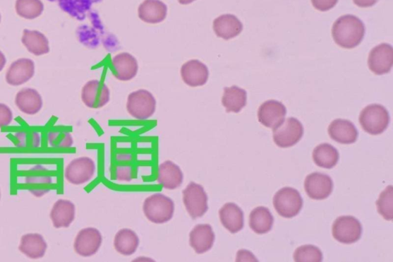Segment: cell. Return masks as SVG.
Here are the masks:
<instances>
[{
	"mask_svg": "<svg viewBox=\"0 0 393 262\" xmlns=\"http://www.w3.org/2000/svg\"><path fill=\"white\" fill-rule=\"evenodd\" d=\"M365 32L363 21L353 15H346L334 23L332 35L337 44L345 49L360 45Z\"/></svg>",
	"mask_w": 393,
	"mask_h": 262,
	"instance_id": "obj_1",
	"label": "cell"
},
{
	"mask_svg": "<svg viewBox=\"0 0 393 262\" xmlns=\"http://www.w3.org/2000/svg\"><path fill=\"white\" fill-rule=\"evenodd\" d=\"M176 206L173 200L162 193L147 197L143 204V213L151 222L164 224L172 220Z\"/></svg>",
	"mask_w": 393,
	"mask_h": 262,
	"instance_id": "obj_2",
	"label": "cell"
},
{
	"mask_svg": "<svg viewBox=\"0 0 393 262\" xmlns=\"http://www.w3.org/2000/svg\"><path fill=\"white\" fill-rule=\"evenodd\" d=\"M390 121L387 109L379 104H372L363 109L360 124L365 132L378 136L385 132Z\"/></svg>",
	"mask_w": 393,
	"mask_h": 262,
	"instance_id": "obj_3",
	"label": "cell"
},
{
	"mask_svg": "<svg viewBox=\"0 0 393 262\" xmlns=\"http://www.w3.org/2000/svg\"><path fill=\"white\" fill-rule=\"evenodd\" d=\"M182 194L183 203L193 220L202 218L206 214L208 210V196L202 185L191 181L183 190Z\"/></svg>",
	"mask_w": 393,
	"mask_h": 262,
	"instance_id": "obj_4",
	"label": "cell"
},
{
	"mask_svg": "<svg viewBox=\"0 0 393 262\" xmlns=\"http://www.w3.org/2000/svg\"><path fill=\"white\" fill-rule=\"evenodd\" d=\"M273 203L277 213L286 218L298 215L303 205L300 192L291 187L279 190L274 197Z\"/></svg>",
	"mask_w": 393,
	"mask_h": 262,
	"instance_id": "obj_5",
	"label": "cell"
},
{
	"mask_svg": "<svg viewBox=\"0 0 393 262\" xmlns=\"http://www.w3.org/2000/svg\"><path fill=\"white\" fill-rule=\"evenodd\" d=\"M156 105V100L150 92L140 90L129 94L126 107L133 118L146 120L154 115Z\"/></svg>",
	"mask_w": 393,
	"mask_h": 262,
	"instance_id": "obj_6",
	"label": "cell"
},
{
	"mask_svg": "<svg viewBox=\"0 0 393 262\" xmlns=\"http://www.w3.org/2000/svg\"><path fill=\"white\" fill-rule=\"evenodd\" d=\"M303 133V126L298 119L288 118L273 129L274 141L279 148H290L301 141Z\"/></svg>",
	"mask_w": 393,
	"mask_h": 262,
	"instance_id": "obj_7",
	"label": "cell"
},
{
	"mask_svg": "<svg viewBox=\"0 0 393 262\" xmlns=\"http://www.w3.org/2000/svg\"><path fill=\"white\" fill-rule=\"evenodd\" d=\"M363 227L353 216H340L333 225V237L340 243L353 244L362 237Z\"/></svg>",
	"mask_w": 393,
	"mask_h": 262,
	"instance_id": "obj_8",
	"label": "cell"
},
{
	"mask_svg": "<svg viewBox=\"0 0 393 262\" xmlns=\"http://www.w3.org/2000/svg\"><path fill=\"white\" fill-rule=\"evenodd\" d=\"M96 171V165L90 157H80L70 162L65 169V179L71 184L80 186L90 181Z\"/></svg>",
	"mask_w": 393,
	"mask_h": 262,
	"instance_id": "obj_9",
	"label": "cell"
},
{
	"mask_svg": "<svg viewBox=\"0 0 393 262\" xmlns=\"http://www.w3.org/2000/svg\"><path fill=\"white\" fill-rule=\"evenodd\" d=\"M82 100L90 109H100L106 106L110 100L108 85L95 80L87 83L82 90Z\"/></svg>",
	"mask_w": 393,
	"mask_h": 262,
	"instance_id": "obj_10",
	"label": "cell"
},
{
	"mask_svg": "<svg viewBox=\"0 0 393 262\" xmlns=\"http://www.w3.org/2000/svg\"><path fill=\"white\" fill-rule=\"evenodd\" d=\"M102 244L101 232L95 228H85L78 233L74 249L78 255L91 257L98 252Z\"/></svg>",
	"mask_w": 393,
	"mask_h": 262,
	"instance_id": "obj_11",
	"label": "cell"
},
{
	"mask_svg": "<svg viewBox=\"0 0 393 262\" xmlns=\"http://www.w3.org/2000/svg\"><path fill=\"white\" fill-rule=\"evenodd\" d=\"M304 188L310 198L324 200L327 198L333 191L334 182L328 174L313 172L306 178Z\"/></svg>",
	"mask_w": 393,
	"mask_h": 262,
	"instance_id": "obj_12",
	"label": "cell"
},
{
	"mask_svg": "<svg viewBox=\"0 0 393 262\" xmlns=\"http://www.w3.org/2000/svg\"><path fill=\"white\" fill-rule=\"evenodd\" d=\"M25 184L33 196L40 198L50 191L52 186V177L47 169L42 165H35L26 176Z\"/></svg>",
	"mask_w": 393,
	"mask_h": 262,
	"instance_id": "obj_13",
	"label": "cell"
},
{
	"mask_svg": "<svg viewBox=\"0 0 393 262\" xmlns=\"http://www.w3.org/2000/svg\"><path fill=\"white\" fill-rule=\"evenodd\" d=\"M393 65V48L387 43H382L373 48L368 59L370 71L375 75L387 74Z\"/></svg>",
	"mask_w": 393,
	"mask_h": 262,
	"instance_id": "obj_14",
	"label": "cell"
},
{
	"mask_svg": "<svg viewBox=\"0 0 393 262\" xmlns=\"http://www.w3.org/2000/svg\"><path fill=\"white\" fill-rule=\"evenodd\" d=\"M286 109L277 100H268L261 105L258 117L260 124L270 129H276L285 120Z\"/></svg>",
	"mask_w": 393,
	"mask_h": 262,
	"instance_id": "obj_15",
	"label": "cell"
},
{
	"mask_svg": "<svg viewBox=\"0 0 393 262\" xmlns=\"http://www.w3.org/2000/svg\"><path fill=\"white\" fill-rule=\"evenodd\" d=\"M215 242V234L211 225L199 224L192 230L189 234V243L198 255L211 250Z\"/></svg>",
	"mask_w": 393,
	"mask_h": 262,
	"instance_id": "obj_16",
	"label": "cell"
},
{
	"mask_svg": "<svg viewBox=\"0 0 393 262\" xmlns=\"http://www.w3.org/2000/svg\"><path fill=\"white\" fill-rule=\"evenodd\" d=\"M111 67L117 80L123 82L132 81L138 71L137 59L128 52H122L113 57Z\"/></svg>",
	"mask_w": 393,
	"mask_h": 262,
	"instance_id": "obj_17",
	"label": "cell"
},
{
	"mask_svg": "<svg viewBox=\"0 0 393 262\" xmlns=\"http://www.w3.org/2000/svg\"><path fill=\"white\" fill-rule=\"evenodd\" d=\"M183 81L191 87L205 85L209 78L207 66L198 59L188 61L181 69Z\"/></svg>",
	"mask_w": 393,
	"mask_h": 262,
	"instance_id": "obj_18",
	"label": "cell"
},
{
	"mask_svg": "<svg viewBox=\"0 0 393 262\" xmlns=\"http://www.w3.org/2000/svg\"><path fill=\"white\" fill-rule=\"evenodd\" d=\"M35 74V64L30 59H20L13 62L6 74V81L13 86L28 83Z\"/></svg>",
	"mask_w": 393,
	"mask_h": 262,
	"instance_id": "obj_19",
	"label": "cell"
},
{
	"mask_svg": "<svg viewBox=\"0 0 393 262\" xmlns=\"http://www.w3.org/2000/svg\"><path fill=\"white\" fill-rule=\"evenodd\" d=\"M328 133L335 142L346 145L355 143L359 136L352 121L341 119L331 122Z\"/></svg>",
	"mask_w": 393,
	"mask_h": 262,
	"instance_id": "obj_20",
	"label": "cell"
},
{
	"mask_svg": "<svg viewBox=\"0 0 393 262\" xmlns=\"http://www.w3.org/2000/svg\"><path fill=\"white\" fill-rule=\"evenodd\" d=\"M157 181L164 189L174 190L182 185L184 174L178 165L169 160L166 161L159 167Z\"/></svg>",
	"mask_w": 393,
	"mask_h": 262,
	"instance_id": "obj_21",
	"label": "cell"
},
{
	"mask_svg": "<svg viewBox=\"0 0 393 262\" xmlns=\"http://www.w3.org/2000/svg\"><path fill=\"white\" fill-rule=\"evenodd\" d=\"M75 218V206L71 201L59 199L50 213V218L56 229L68 228Z\"/></svg>",
	"mask_w": 393,
	"mask_h": 262,
	"instance_id": "obj_22",
	"label": "cell"
},
{
	"mask_svg": "<svg viewBox=\"0 0 393 262\" xmlns=\"http://www.w3.org/2000/svg\"><path fill=\"white\" fill-rule=\"evenodd\" d=\"M138 17L143 22L157 24L163 22L168 13V7L161 0H145L138 7Z\"/></svg>",
	"mask_w": 393,
	"mask_h": 262,
	"instance_id": "obj_23",
	"label": "cell"
},
{
	"mask_svg": "<svg viewBox=\"0 0 393 262\" xmlns=\"http://www.w3.org/2000/svg\"><path fill=\"white\" fill-rule=\"evenodd\" d=\"M213 29L217 37L229 40L238 36L243 30V24L235 16L224 14L214 20Z\"/></svg>",
	"mask_w": 393,
	"mask_h": 262,
	"instance_id": "obj_24",
	"label": "cell"
},
{
	"mask_svg": "<svg viewBox=\"0 0 393 262\" xmlns=\"http://www.w3.org/2000/svg\"><path fill=\"white\" fill-rule=\"evenodd\" d=\"M220 220L224 228L231 234L241 231L244 226L242 209L234 203L225 204L219 211Z\"/></svg>",
	"mask_w": 393,
	"mask_h": 262,
	"instance_id": "obj_25",
	"label": "cell"
},
{
	"mask_svg": "<svg viewBox=\"0 0 393 262\" xmlns=\"http://www.w3.org/2000/svg\"><path fill=\"white\" fill-rule=\"evenodd\" d=\"M16 107L25 114H37L42 108L43 102L41 95L36 90L25 88L16 95Z\"/></svg>",
	"mask_w": 393,
	"mask_h": 262,
	"instance_id": "obj_26",
	"label": "cell"
},
{
	"mask_svg": "<svg viewBox=\"0 0 393 262\" xmlns=\"http://www.w3.org/2000/svg\"><path fill=\"white\" fill-rule=\"evenodd\" d=\"M47 247V243L42 234L32 233L23 235L19 250L29 258L40 259L45 256Z\"/></svg>",
	"mask_w": 393,
	"mask_h": 262,
	"instance_id": "obj_27",
	"label": "cell"
},
{
	"mask_svg": "<svg viewBox=\"0 0 393 262\" xmlns=\"http://www.w3.org/2000/svg\"><path fill=\"white\" fill-rule=\"evenodd\" d=\"M23 44L32 54L40 56L49 54V42L44 34L37 30H25Z\"/></svg>",
	"mask_w": 393,
	"mask_h": 262,
	"instance_id": "obj_28",
	"label": "cell"
},
{
	"mask_svg": "<svg viewBox=\"0 0 393 262\" xmlns=\"http://www.w3.org/2000/svg\"><path fill=\"white\" fill-rule=\"evenodd\" d=\"M222 105L226 112H240L247 105V92L237 85L225 87Z\"/></svg>",
	"mask_w": 393,
	"mask_h": 262,
	"instance_id": "obj_29",
	"label": "cell"
},
{
	"mask_svg": "<svg viewBox=\"0 0 393 262\" xmlns=\"http://www.w3.org/2000/svg\"><path fill=\"white\" fill-rule=\"evenodd\" d=\"M61 10L78 21L85 20L94 4H99L102 0H57Z\"/></svg>",
	"mask_w": 393,
	"mask_h": 262,
	"instance_id": "obj_30",
	"label": "cell"
},
{
	"mask_svg": "<svg viewBox=\"0 0 393 262\" xmlns=\"http://www.w3.org/2000/svg\"><path fill=\"white\" fill-rule=\"evenodd\" d=\"M274 222V216L266 207H258L250 213V229L258 234H267L270 232L273 228Z\"/></svg>",
	"mask_w": 393,
	"mask_h": 262,
	"instance_id": "obj_31",
	"label": "cell"
},
{
	"mask_svg": "<svg viewBox=\"0 0 393 262\" xmlns=\"http://www.w3.org/2000/svg\"><path fill=\"white\" fill-rule=\"evenodd\" d=\"M339 155L337 148L328 143L318 145L313 152V160L318 167L333 169L339 162Z\"/></svg>",
	"mask_w": 393,
	"mask_h": 262,
	"instance_id": "obj_32",
	"label": "cell"
},
{
	"mask_svg": "<svg viewBox=\"0 0 393 262\" xmlns=\"http://www.w3.org/2000/svg\"><path fill=\"white\" fill-rule=\"evenodd\" d=\"M139 238L137 234L131 230H121L116 234L114 246L121 255L129 256L135 254L139 246Z\"/></svg>",
	"mask_w": 393,
	"mask_h": 262,
	"instance_id": "obj_33",
	"label": "cell"
},
{
	"mask_svg": "<svg viewBox=\"0 0 393 262\" xmlns=\"http://www.w3.org/2000/svg\"><path fill=\"white\" fill-rule=\"evenodd\" d=\"M87 17L90 19L92 25L97 29L100 33L101 42L104 49L109 52H116L119 48V42L114 35L107 31L106 28L100 19L99 13L91 10Z\"/></svg>",
	"mask_w": 393,
	"mask_h": 262,
	"instance_id": "obj_34",
	"label": "cell"
},
{
	"mask_svg": "<svg viewBox=\"0 0 393 262\" xmlns=\"http://www.w3.org/2000/svg\"><path fill=\"white\" fill-rule=\"evenodd\" d=\"M44 11V5L41 0H16V11L22 18L37 19Z\"/></svg>",
	"mask_w": 393,
	"mask_h": 262,
	"instance_id": "obj_35",
	"label": "cell"
},
{
	"mask_svg": "<svg viewBox=\"0 0 393 262\" xmlns=\"http://www.w3.org/2000/svg\"><path fill=\"white\" fill-rule=\"evenodd\" d=\"M76 37L81 44L89 49H97L101 44L100 33L93 25L85 24L78 26Z\"/></svg>",
	"mask_w": 393,
	"mask_h": 262,
	"instance_id": "obj_36",
	"label": "cell"
},
{
	"mask_svg": "<svg viewBox=\"0 0 393 262\" xmlns=\"http://www.w3.org/2000/svg\"><path fill=\"white\" fill-rule=\"evenodd\" d=\"M133 157L128 154L118 155L117 162H120L116 167V178L121 181H131L136 177V167Z\"/></svg>",
	"mask_w": 393,
	"mask_h": 262,
	"instance_id": "obj_37",
	"label": "cell"
},
{
	"mask_svg": "<svg viewBox=\"0 0 393 262\" xmlns=\"http://www.w3.org/2000/svg\"><path fill=\"white\" fill-rule=\"evenodd\" d=\"M378 213L386 220H393V188L388 186L380 196L377 202Z\"/></svg>",
	"mask_w": 393,
	"mask_h": 262,
	"instance_id": "obj_38",
	"label": "cell"
},
{
	"mask_svg": "<svg viewBox=\"0 0 393 262\" xmlns=\"http://www.w3.org/2000/svg\"><path fill=\"white\" fill-rule=\"evenodd\" d=\"M294 259L296 262H320L322 261V254L316 246H303L296 249Z\"/></svg>",
	"mask_w": 393,
	"mask_h": 262,
	"instance_id": "obj_39",
	"label": "cell"
},
{
	"mask_svg": "<svg viewBox=\"0 0 393 262\" xmlns=\"http://www.w3.org/2000/svg\"><path fill=\"white\" fill-rule=\"evenodd\" d=\"M16 146L21 148H37L41 143L40 133L35 131H20L15 134Z\"/></svg>",
	"mask_w": 393,
	"mask_h": 262,
	"instance_id": "obj_40",
	"label": "cell"
},
{
	"mask_svg": "<svg viewBox=\"0 0 393 262\" xmlns=\"http://www.w3.org/2000/svg\"><path fill=\"white\" fill-rule=\"evenodd\" d=\"M49 146L55 148H66L73 145V138L66 131H52L47 134Z\"/></svg>",
	"mask_w": 393,
	"mask_h": 262,
	"instance_id": "obj_41",
	"label": "cell"
},
{
	"mask_svg": "<svg viewBox=\"0 0 393 262\" xmlns=\"http://www.w3.org/2000/svg\"><path fill=\"white\" fill-rule=\"evenodd\" d=\"M13 120L11 109L6 104L0 103V128L8 126Z\"/></svg>",
	"mask_w": 393,
	"mask_h": 262,
	"instance_id": "obj_42",
	"label": "cell"
},
{
	"mask_svg": "<svg viewBox=\"0 0 393 262\" xmlns=\"http://www.w3.org/2000/svg\"><path fill=\"white\" fill-rule=\"evenodd\" d=\"M314 8L318 11L326 12L333 8L338 3V0H311Z\"/></svg>",
	"mask_w": 393,
	"mask_h": 262,
	"instance_id": "obj_43",
	"label": "cell"
},
{
	"mask_svg": "<svg viewBox=\"0 0 393 262\" xmlns=\"http://www.w3.org/2000/svg\"><path fill=\"white\" fill-rule=\"evenodd\" d=\"M379 0H353L354 4L359 7L368 8L374 6Z\"/></svg>",
	"mask_w": 393,
	"mask_h": 262,
	"instance_id": "obj_44",
	"label": "cell"
},
{
	"mask_svg": "<svg viewBox=\"0 0 393 262\" xmlns=\"http://www.w3.org/2000/svg\"><path fill=\"white\" fill-rule=\"evenodd\" d=\"M6 64V58L1 51H0V72H1Z\"/></svg>",
	"mask_w": 393,
	"mask_h": 262,
	"instance_id": "obj_45",
	"label": "cell"
},
{
	"mask_svg": "<svg viewBox=\"0 0 393 262\" xmlns=\"http://www.w3.org/2000/svg\"><path fill=\"white\" fill-rule=\"evenodd\" d=\"M195 1V0H179V4L182 5L191 4V3H193Z\"/></svg>",
	"mask_w": 393,
	"mask_h": 262,
	"instance_id": "obj_46",
	"label": "cell"
},
{
	"mask_svg": "<svg viewBox=\"0 0 393 262\" xmlns=\"http://www.w3.org/2000/svg\"><path fill=\"white\" fill-rule=\"evenodd\" d=\"M48 1H49V2H56V1H57V0H48Z\"/></svg>",
	"mask_w": 393,
	"mask_h": 262,
	"instance_id": "obj_47",
	"label": "cell"
},
{
	"mask_svg": "<svg viewBox=\"0 0 393 262\" xmlns=\"http://www.w3.org/2000/svg\"><path fill=\"white\" fill-rule=\"evenodd\" d=\"M0 22H1V15H0Z\"/></svg>",
	"mask_w": 393,
	"mask_h": 262,
	"instance_id": "obj_48",
	"label": "cell"
},
{
	"mask_svg": "<svg viewBox=\"0 0 393 262\" xmlns=\"http://www.w3.org/2000/svg\"><path fill=\"white\" fill-rule=\"evenodd\" d=\"M0 198H1V191H0Z\"/></svg>",
	"mask_w": 393,
	"mask_h": 262,
	"instance_id": "obj_49",
	"label": "cell"
}]
</instances>
